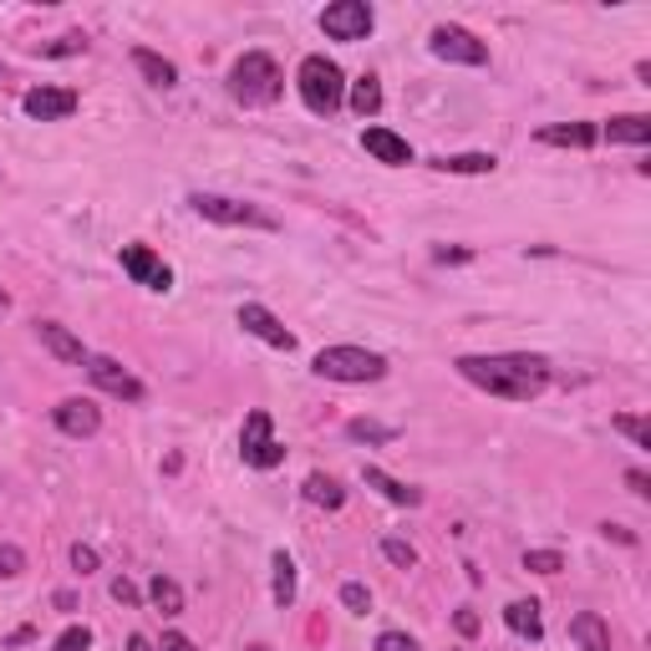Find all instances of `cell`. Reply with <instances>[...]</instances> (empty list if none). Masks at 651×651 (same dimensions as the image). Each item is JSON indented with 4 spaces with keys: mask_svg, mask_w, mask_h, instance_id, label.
Masks as SVG:
<instances>
[{
    "mask_svg": "<svg viewBox=\"0 0 651 651\" xmlns=\"http://www.w3.org/2000/svg\"><path fill=\"white\" fill-rule=\"evenodd\" d=\"M459 377L489 398L504 402H534L550 387V362L530 351H494V357H459Z\"/></svg>",
    "mask_w": 651,
    "mask_h": 651,
    "instance_id": "6da1fadb",
    "label": "cell"
},
{
    "mask_svg": "<svg viewBox=\"0 0 651 651\" xmlns=\"http://www.w3.org/2000/svg\"><path fill=\"white\" fill-rule=\"evenodd\" d=\"M280 92H286V77H280L276 57H266V51H244L230 67V97L244 108H266Z\"/></svg>",
    "mask_w": 651,
    "mask_h": 651,
    "instance_id": "7a4b0ae2",
    "label": "cell"
},
{
    "mask_svg": "<svg viewBox=\"0 0 651 651\" xmlns=\"http://www.w3.org/2000/svg\"><path fill=\"white\" fill-rule=\"evenodd\" d=\"M296 87H301V102L316 118H331L347 102V72L331 57H306L301 72H296Z\"/></svg>",
    "mask_w": 651,
    "mask_h": 651,
    "instance_id": "3957f363",
    "label": "cell"
},
{
    "mask_svg": "<svg viewBox=\"0 0 651 651\" xmlns=\"http://www.w3.org/2000/svg\"><path fill=\"white\" fill-rule=\"evenodd\" d=\"M316 377L326 382H382L387 377V357L382 351H367V347H321L311 362Z\"/></svg>",
    "mask_w": 651,
    "mask_h": 651,
    "instance_id": "277c9868",
    "label": "cell"
},
{
    "mask_svg": "<svg viewBox=\"0 0 651 651\" xmlns=\"http://www.w3.org/2000/svg\"><path fill=\"white\" fill-rule=\"evenodd\" d=\"M189 209L209 224H250V230H280V219L260 204H244V199H224V193H189Z\"/></svg>",
    "mask_w": 651,
    "mask_h": 651,
    "instance_id": "5b68a950",
    "label": "cell"
},
{
    "mask_svg": "<svg viewBox=\"0 0 651 651\" xmlns=\"http://www.w3.org/2000/svg\"><path fill=\"white\" fill-rule=\"evenodd\" d=\"M240 453L250 469H280L286 463V448L276 443V422H270L266 408H254L240 428Z\"/></svg>",
    "mask_w": 651,
    "mask_h": 651,
    "instance_id": "8992f818",
    "label": "cell"
},
{
    "mask_svg": "<svg viewBox=\"0 0 651 651\" xmlns=\"http://www.w3.org/2000/svg\"><path fill=\"white\" fill-rule=\"evenodd\" d=\"M428 51H433L438 61H453V67H489V47H483L479 37H473L469 26H433V37H428Z\"/></svg>",
    "mask_w": 651,
    "mask_h": 651,
    "instance_id": "52a82bcc",
    "label": "cell"
},
{
    "mask_svg": "<svg viewBox=\"0 0 651 651\" xmlns=\"http://www.w3.org/2000/svg\"><path fill=\"white\" fill-rule=\"evenodd\" d=\"M377 26V11L367 0H337V6H326L321 11V31L331 41H367Z\"/></svg>",
    "mask_w": 651,
    "mask_h": 651,
    "instance_id": "ba28073f",
    "label": "cell"
},
{
    "mask_svg": "<svg viewBox=\"0 0 651 651\" xmlns=\"http://www.w3.org/2000/svg\"><path fill=\"white\" fill-rule=\"evenodd\" d=\"M87 377H92V387H102L108 398H122V402H143L148 398V387L138 382L118 357H87Z\"/></svg>",
    "mask_w": 651,
    "mask_h": 651,
    "instance_id": "9c48e42d",
    "label": "cell"
},
{
    "mask_svg": "<svg viewBox=\"0 0 651 651\" xmlns=\"http://www.w3.org/2000/svg\"><path fill=\"white\" fill-rule=\"evenodd\" d=\"M21 112L37 122H61L77 112V92L72 87H31V92L21 97Z\"/></svg>",
    "mask_w": 651,
    "mask_h": 651,
    "instance_id": "30bf717a",
    "label": "cell"
},
{
    "mask_svg": "<svg viewBox=\"0 0 651 651\" xmlns=\"http://www.w3.org/2000/svg\"><path fill=\"white\" fill-rule=\"evenodd\" d=\"M240 326L250 331V337L266 341V347H276V351H296V337H290L286 326H280V316L270 311V306L244 301V306H240Z\"/></svg>",
    "mask_w": 651,
    "mask_h": 651,
    "instance_id": "8fae6325",
    "label": "cell"
},
{
    "mask_svg": "<svg viewBox=\"0 0 651 651\" xmlns=\"http://www.w3.org/2000/svg\"><path fill=\"white\" fill-rule=\"evenodd\" d=\"M51 422H57L67 438H97V428H102V408H97L92 398H67L51 408Z\"/></svg>",
    "mask_w": 651,
    "mask_h": 651,
    "instance_id": "7c38bea8",
    "label": "cell"
},
{
    "mask_svg": "<svg viewBox=\"0 0 651 651\" xmlns=\"http://www.w3.org/2000/svg\"><path fill=\"white\" fill-rule=\"evenodd\" d=\"M122 270H128L138 286H148V290H169L173 286V270L163 266L148 244H122Z\"/></svg>",
    "mask_w": 651,
    "mask_h": 651,
    "instance_id": "4fadbf2b",
    "label": "cell"
},
{
    "mask_svg": "<svg viewBox=\"0 0 651 651\" xmlns=\"http://www.w3.org/2000/svg\"><path fill=\"white\" fill-rule=\"evenodd\" d=\"M37 337H41V347L57 357V362H72V367H87V357L92 351L82 347V337L77 331H67L61 321H37Z\"/></svg>",
    "mask_w": 651,
    "mask_h": 651,
    "instance_id": "5bb4252c",
    "label": "cell"
},
{
    "mask_svg": "<svg viewBox=\"0 0 651 651\" xmlns=\"http://www.w3.org/2000/svg\"><path fill=\"white\" fill-rule=\"evenodd\" d=\"M362 148L377 158V163H387V169H408V163H412V143H408V138H398L392 128H367Z\"/></svg>",
    "mask_w": 651,
    "mask_h": 651,
    "instance_id": "9a60e30c",
    "label": "cell"
},
{
    "mask_svg": "<svg viewBox=\"0 0 651 651\" xmlns=\"http://www.w3.org/2000/svg\"><path fill=\"white\" fill-rule=\"evenodd\" d=\"M570 641L580 651H611V627L601 611H575L570 615Z\"/></svg>",
    "mask_w": 651,
    "mask_h": 651,
    "instance_id": "2e32d148",
    "label": "cell"
},
{
    "mask_svg": "<svg viewBox=\"0 0 651 651\" xmlns=\"http://www.w3.org/2000/svg\"><path fill=\"white\" fill-rule=\"evenodd\" d=\"M362 479H367V489H377V494L387 499V504H398V509H418V504H422V489H412V483L392 479L387 469H372V463H367Z\"/></svg>",
    "mask_w": 651,
    "mask_h": 651,
    "instance_id": "e0dca14e",
    "label": "cell"
},
{
    "mask_svg": "<svg viewBox=\"0 0 651 651\" xmlns=\"http://www.w3.org/2000/svg\"><path fill=\"white\" fill-rule=\"evenodd\" d=\"M133 67L148 77V87H158V92H173V87H179V67L148 47H133Z\"/></svg>",
    "mask_w": 651,
    "mask_h": 651,
    "instance_id": "ac0fdd59",
    "label": "cell"
},
{
    "mask_svg": "<svg viewBox=\"0 0 651 651\" xmlns=\"http://www.w3.org/2000/svg\"><path fill=\"white\" fill-rule=\"evenodd\" d=\"M601 138L595 122H555V128H540V143L550 148H591Z\"/></svg>",
    "mask_w": 651,
    "mask_h": 651,
    "instance_id": "d6986e66",
    "label": "cell"
},
{
    "mask_svg": "<svg viewBox=\"0 0 651 651\" xmlns=\"http://www.w3.org/2000/svg\"><path fill=\"white\" fill-rule=\"evenodd\" d=\"M504 627L524 641H540L544 637V621H540V601H509L504 605Z\"/></svg>",
    "mask_w": 651,
    "mask_h": 651,
    "instance_id": "ffe728a7",
    "label": "cell"
},
{
    "mask_svg": "<svg viewBox=\"0 0 651 651\" xmlns=\"http://www.w3.org/2000/svg\"><path fill=\"white\" fill-rule=\"evenodd\" d=\"M605 138H611V143L647 148L651 143V118H641V112H621V118L605 122Z\"/></svg>",
    "mask_w": 651,
    "mask_h": 651,
    "instance_id": "44dd1931",
    "label": "cell"
},
{
    "mask_svg": "<svg viewBox=\"0 0 651 651\" xmlns=\"http://www.w3.org/2000/svg\"><path fill=\"white\" fill-rule=\"evenodd\" d=\"M347 87H351V92H347L351 112H362V118H377V112H382V82H377L372 72L357 77V82H347Z\"/></svg>",
    "mask_w": 651,
    "mask_h": 651,
    "instance_id": "7402d4cb",
    "label": "cell"
},
{
    "mask_svg": "<svg viewBox=\"0 0 651 651\" xmlns=\"http://www.w3.org/2000/svg\"><path fill=\"white\" fill-rule=\"evenodd\" d=\"M433 169L438 173H494L499 158L494 153H443V158H433Z\"/></svg>",
    "mask_w": 651,
    "mask_h": 651,
    "instance_id": "603a6c76",
    "label": "cell"
},
{
    "mask_svg": "<svg viewBox=\"0 0 651 651\" xmlns=\"http://www.w3.org/2000/svg\"><path fill=\"white\" fill-rule=\"evenodd\" d=\"M148 601L158 605V615H179L183 611V585L173 575H153L148 580Z\"/></svg>",
    "mask_w": 651,
    "mask_h": 651,
    "instance_id": "cb8c5ba5",
    "label": "cell"
},
{
    "mask_svg": "<svg viewBox=\"0 0 651 651\" xmlns=\"http://www.w3.org/2000/svg\"><path fill=\"white\" fill-rule=\"evenodd\" d=\"M306 499H311V504H321V509H341V504H347V489H341L331 473H311V479H306Z\"/></svg>",
    "mask_w": 651,
    "mask_h": 651,
    "instance_id": "d4e9b609",
    "label": "cell"
},
{
    "mask_svg": "<svg viewBox=\"0 0 651 651\" xmlns=\"http://www.w3.org/2000/svg\"><path fill=\"white\" fill-rule=\"evenodd\" d=\"M270 570H276V605H296V560L286 550H276Z\"/></svg>",
    "mask_w": 651,
    "mask_h": 651,
    "instance_id": "484cf974",
    "label": "cell"
},
{
    "mask_svg": "<svg viewBox=\"0 0 651 651\" xmlns=\"http://www.w3.org/2000/svg\"><path fill=\"white\" fill-rule=\"evenodd\" d=\"M347 438H351V443H392V438H398V428L372 422V418H351L347 422Z\"/></svg>",
    "mask_w": 651,
    "mask_h": 651,
    "instance_id": "4316f807",
    "label": "cell"
},
{
    "mask_svg": "<svg viewBox=\"0 0 651 651\" xmlns=\"http://www.w3.org/2000/svg\"><path fill=\"white\" fill-rule=\"evenodd\" d=\"M611 428L627 438L631 448H651V428H647V418H637V412H615Z\"/></svg>",
    "mask_w": 651,
    "mask_h": 651,
    "instance_id": "83f0119b",
    "label": "cell"
},
{
    "mask_svg": "<svg viewBox=\"0 0 651 651\" xmlns=\"http://www.w3.org/2000/svg\"><path fill=\"white\" fill-rule=\"evenodd\" d=\"M524 570H534V575H560V570H565V555H560V550H524Z\"/></svg>",
    "mask_w": 651,
    "mask_h": 651,
    "instance_id": "f1b7e54d",
    "label": "cell"
},
{
    "mask_svg": "<svg viewBox=\"0 0 651 651\" xmlns=\"http://www.w3.org/2000/svg\"><path fill=\"white\" fill-rule=\"evenodd\" d=\"M382 555L392 560L398 570H412V565H418V550H412L408 540H398V534H387V540H382Z\"/></svg>",
    "mask_w": 651,
    "mask_h": 651,
    "instance_id": "f546056e",
    "label": "cell"
},
{
    "mask_svg": "<svg viewBox=\"0 0 651 651\" xmlns=\"http://www.w3.org/2000/svg\"><path fill=\"white\" fill-rule=\"evenodd\" d=\"M341 605H347V611H357V615H367V611H372V591H367L362 580H347V585H341Z\"/></svg>",
    "mask_w": 651,
    "mask_h": 651,
    "instance_id": "4dcf8cb0",
    "label": "cell"
},
{
    "mask_svg": "<svg viewBox=\"0 0 651 651\" xmlns=\"http://www.w3.org/2000/svg\"><path fill=\"white\" fill-rule=\"evenodd\" d=\"M21 570H26V550H21V544H6V540H0V575L16 580Z\"/></svg>",
    "mask_w": 651,
    "mask_h": 651,
    "instance_id": "1f68e13d",
    "label": "cell"
},
{
    "mask_svg": "<svg viewBox=\"0 0 651 651\" xmlns=\"http://www.w3.org/2000/svg\"><path fill=\"white\" fill-rule=\"evenodd\" d=\"M87 647H92V631L87 627H67L57 641H51V651H87Z\"/></svg>",
    "mask_w": 651,
    "mask_h": 651,
    "instance_id": "d6a6232c",
    "label": "cell"
},
{
    "mask_svg": "<svg viewBox=\"0 0 651 651\" xmlns=\"http://www.w3.org/2000/svg\"><path fill=\"white\" fill-rule=\"evenodd\" d=\"M377 651H422V647L408 631H382V637H377Z\"/></svg>",
    "mask_w": 651,
    "mask_h": 651,
    "instance_id": "836d02e7",
    "label": "cell"
},
{
    "mask_svg": "<svg viewBox=\"0 0 651 651\" xmlns=\"http://www.w3.org/2000/svg\"><path fill=\"white\" fill-rule=\"evenodd\" d=\"M112 601H118V605H138V601H143V591H138L128 575H118V580H112Z\"/></svg>",
    "mask_w": 651,
    "mask_h": 651,
    "instance_id": "e575fe53",
    "label": "cell"
},
{
    "mask_svg": "<svg viewBox=\"0 0 651 651\" xmlns=\"http://www.w3.org/2000/svg\"><path fill=\"white\" fill-rule=\"evenodd\" d=\"M47 57H77V51H87V37H61L57 47H41Z\"/></svg>",
    "mask_w": 651,
    "mask_h": 651,
    "instance_id": "d590c367",
    "label": "cell"
},
{
    "mask_svg": "<svg viewBox=\"0 0 651 651\" xmlns=\"http://www.w3.org/2000/svg\"><path fill=\"white\" fill-rule=\"evenodd\" d=\"M72 565L82 570V575H92V570H97V550H92V544H72Z\"/></svg>",
    "mask_w": 651,
    "mask_h": 651,
    "instance_id": "8d00e7d4",
    "label": "cell"
},
{
    "mask_svg": "<svg viewBox=\"0 0 651 651\" xmlns=\"http://www.w3.org/2000/svg\"><path fill=\"white\" fill-rule=\"evenodd\" d=\"M453 627H459V637H479V627H483V621L469 611V605H463V611L453 615Z\"/></svg>",
    "mask_w": 651,
    "mask_h": 651,
    "instance_id": "74e56055",
    "label": "cell"
},
{
    "mask_svg": "<svg viewBox=\"0 0 651 651\" xmlns=\"http://www.w3.org/2000/svg\"><path fill=\"white\" fill-rule=\"evenodd\" d=\"M627 489H631L637 499H651V479H647L641 469H631V473H627Z\"/></svg>",
    "mask_w": 651,
    "mask_h": 651,
    "instance_id": "f35d334b",
    "label": "cell"
},
{
    "mask_svg": "<svg viewBox=\"0 0 651 651\" xmlns=\"http://www.w3.org/2000/svg\"><path fill=\"white\" fill-rule=\"evenodd\" d=\"M158 651H193V641L189 637H179V631H169V637H163V647Z\"/></svg>",
    "mask_w": 651,
    "mask_h": 651,
    "instance_id": "ab89813d",
    "label": "cell"
},
{
    "mask_svg": "<svg viewBox=\"0 0 651 651\" xmlns=\"http://www.w3.org/2000/svg\"><path fill=\"white\" fill-rule=\"evenodd\" d=\"M601 530L611 534V540H621V544H637V534H631V530H621V524H601Z\"/></svg>",
    "mask_w": 651,
    "mask_h": 651,
    "instance_id": "60d3db41",
    "label": "cell"
},
{
    "mask_svg": "<svg viewBox=\"0 0 651 651\" xmlns=\"http://www.w3.org/2000/svg\"><path fill=\"white\" fill-rule=\"evenodd\" d=\"M128 651H158L148 637H128Z\"/></svg>",
    "mask_w": 651,
    "mask_h": 651,
    "instance_id": "b9f144b4",
    "label": "cell"
},
{
    "mask_svg": "<svg viewBox=\"0 0 651 651\" xmlns=\"http://www.w3.org/2000/svg\"><path fill=\"white\" fill-rule=\"evenodd\" d=\"M6 311H11V296H6V290H0V316H6Z\"/></svg>",
    "mask_w": 651,
    "mask_h": 651,
    "instance_id": "7bdbcfd3",
    "label": "cell"
},
{
    "mask_svg": "<svg viewBox=\"0 0 651 651\" xmlns=\"http://www.w3.org/2000/svg\"><path fill=\"white\" fill-rule=\"evenodd\" d=\"M0 82H6V67H0Z\"/></svg>",
    "mask_w": 651,
    "mask_h": 651,
    "instance_id": "ee69618b",
    "label": "cell"
}]
</instances>
